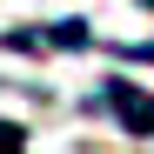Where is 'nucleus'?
I'll use <instances>...</instances> for the list:
<instances>
[{"instance_id": "1", "label": "nucleus", "mask_w": 154, "mask_h": 154, "mask_svg": "<svg viewBox=\"0 0 154 154\" xmlns=\"http://www.w3.org/2000/svg\"><path fill=\"white\" fill-rule=\"evenodd\" d=\"M100 107H114L127 134H154V94L127 87V81H107V87H100Z\"/></svg>"}, {"instance_id": "2", "label": "nucleus", "mask_w": 154, "mask_h": 154, "mask_svg": "<svg viewBox=\"0 0 154 154\" xmlns=\"http://www.w3.org/2000/svg\"><path fill=\"white\" fill-rule=\"evenodd\" d=\"M0 147H27V127H14V121H0Z\"/></svg>"}, {"instance_id": "3", "label": "nucleus", "mask_w": 154, "mask_h": 154, "mask_svg": "<svg viewBox=\"0 0 154 154\" xmlns=\"http://www.w3.org/2000/svg\"><path fill=\"white\" fill-rule=\"evenodd\" d=\"M147 7H154V0H147Z\"/></svg>"}]
</instances>
